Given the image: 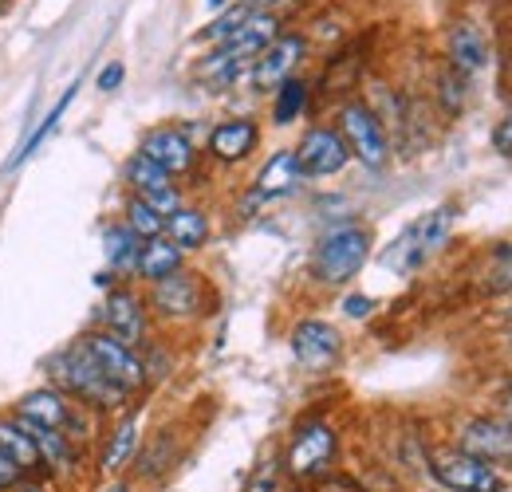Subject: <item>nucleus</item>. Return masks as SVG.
Segmentation results:
<instances>
[{"mask_svg":"<svg viewBox=\"0 0 512 492\" xmlns=\"http://www.w3.org/2000/svg\"><path fill=\"white\" fill-rule=\"evenodd\" d=\"M44 374L52 386H60L71 402L87 406L99 418H115L127 406H134V394H127L123 386H115L103 370L91 363V355L79 343H67L60 351H52L44 359Z\"/></svg>","mask_w":512,"mask_h":492,"instance_id":"1","label":"nucleus"},{"mask_svg":"<svg viewBox=\"0 0 512 492\" xmlns=\"http://www.w3.org/2000/svg\"><path fill=\"white\" fill-rule=\"evenodd\" d=\"M371 252H375V233L367 225H359V221L331 225L308 256V276L320 288H343L367 268Z\"/></svg>","mask_w":512,"mask_h":492,"instance_id":"2","label":"nucleus"},{"mask_svg":"<svg viewBox=\"0 0 512 492\" xmlns=\"http://www.w3.org/2000/svg\"><path fill=\"white\" fill-rule=\"evenodd\" d=\"M12 414L36 430H60L64 437H71L79 449H87L95 437H99V414H91L87 406L71 402L60 386L44 382V386H32L24 390L16 402H12Z\"/></svg>","mask_w":512,"mask_h":492,"instance_id":"3","label":"nucleus"},{"mask_svg":"<svg viewBox=\"0 0 512 492\" xmlns=\"http://www.w3.org/2000/svg\"><path fill=\"white\" fill-rule=\"evenodd\" d=\"M457 229V205H438L426 209L422 217H414L390 245L379 252V264L394 276H414L418 268H426L442 248L449 245Z\"/></svg>","mask_w":512,"mask_h":492,"instance_id":"4","label":"nucleus"},{"mask_svg":"<svg viewBox=\"0 0 512 492\" xmlns=\"http://www.w3.org/2000/svg\"><path fill=\"white\" fill-rule=\"evenodd\" d=\"M335 461H339V430L327 418H304L288 437L280 469L292 485L304 489V485L327 481L335 473Z\"/></svg>","mask_w":512,"mask_h":492,"instance_id":"5","label":"nucleus"},{"mask_svg":"<svg viewBox=\"0 0 512 492\" xmlns=\"http://www.w3.org/2000/svg\"><path fill=\"white\" fill-rule=\"evenodd\" d=\"M335 130L343 134L351 158L363 162L367 170H383L386 162H390V154H394L383 119L375 115V107H371L367 99H347V103H339V111H335Z\"/></svg>","mask_w":512,"mask_h":492,"instance_id":"6","label":"nucleus"},{"mask_svg":"<svg viewBox=\"0 0 512 492\" xmlns=\"http://www.w3.org/2000/svg\"><path fill=\"white\" fill-rule=\"evenodd\" d=\"M426 473L438 489L446 492H509V473L481 461V457H469L461 449H434L426 457Z\"/></svg>","mask_w":512,"mask_h":492,"instance_id":"7","label":"nucleus"},{"mask_svg":"<svg viewBox=\"0 0 512 492\" xmlns=\"http://www.w3.org/2000/svg\"><path fill=\"white\" fill-rule=\"evenodd\" d=\"M205 304H209V288L193 268H182L158 284H146V308L162 323H193L205 315Z\"/></svg>","mask_w":512,"mask_h":492,"instance_id":"8","label":"nucleus"},{"mask_svg":"<svg viewBox=\"0 0 512 492\" xmlns=\"http://www.w3.org/2000/svg\"><path fill=\"white\" fill-rule=\"evenodd\" d=\"M87 355H91V363L103 370L115 386H123L127 394H142L146 386H150V378H146V363H142V351H134L127 343H119L115 335H107L103 327H91V331H83L79 339H75Z\"/></svg>","mask_w":512,"mask_h":492,"instance_id":"9","label":"nucleus"},{"mask_svg":"<svg viewBox=\"0 0 512 492\" xmlns=\"http://www.w3.org/2000/svg\"><path fill=\"white\" fill-rule=\"evenodd\" d=\"M288 347H292V359L312 374H327L343 363V331L331 323V319H320V315H308V319H296L292 331H288Z\"/></svg>","mask_w":512,"mask_h":492,"instance_id":"10","label":"nucleus"},{"mask_svg":"<svg viewBox=\"0 0 512 492\" xmlns=\"http://www.w3.org/2000/svg\"><path fill=\"white\" fill-rule=\"evenodd\" d=\"M103 331L115 335L119 343H127L134 351H142L150 343V308H146V296L134 292L130 284H115L107 296H103Z\"/></svg>","mask_w":512,"mask_h":492,"instance_id":"11","label":"nucleus"},{"mask_svg":"<svg viewBox=\"0 0 512 492\" xmlns=\"http://www.w3.org/2000/svg\"><path fill=\"white\" fill-rule=\"evenodd\" d=\"M453 449L481 457L489 465H512V426L497 414H469L453 426Z\"/></svg>","mask_w":512,"mask_h":492,"instance_id":"12","label":"nucleus"},{"mask_svg":"<svg viewBox=\"0 0 512 492\" xmlns=\"http://www.w3.org/2000/svg\"><path fill=\"white\" fill-rule=\"evenodd\" d=\"M142 445V406L134 402L123 414L111 418V426L99 437V453H95V473L99 477H127L134 465V453Z\"/></svg>","mask_w":512,"mask_h":492,"instance_id":"13","label":"nucleus"},{"mask_svg":"<svg viewBox=\"0 0 512 492\" xmlns=\"http://www.w3.org/2000/svg\"><path fill=\"white\" fill-rule=\"evenodd\" d=\"M296 162H300V174L304 178H335L347 170L351 162V150L343 142V134L335 130V123H316L300 134V142L292 146Z\"/></svg>","mask_w":512,"mask_h":492,"instance_id":"14","label":"nucleus"},{"mask_svg":"<svg viewBox=\"0 0 512 492\" xmlns=\"http://www.w3.org/2000/svg\"><path fill=\"white\" fill-rule=\"evenodd\" d=\"M308 60V36L304 32H280L253 60L249 83L256 91H276L284 79L300 75V63Z\"/></svg>","mask_w":512,"mask_h":492,"instance_id":"15","label":"nucleus"},{"mask_svg":"<svg viewBox=\"0 0 512 492\" xmlns=\"http://www.w3.org/2000/svg\"><path fill=\"white\" fill-rule=\"evenodd\" d=\"M138 154H146L154 166H162L174 182L197 170V146H193L190 130H182V126H174V123L150 126V130L138 138Z\"/></svg>","mask_w":512,"mask_h":492,"instance_id":"16","label":"nucleus"},{"mask_svg":"<svg viewBox=\"0 0 512 492\" xmlns=\"http://www.w3.org/2000/svg\"><path fill=\"white\" fill-rule=\"evenodd\" d=\"M178 461H182V437L174 426H158L150 437H142V445L134 453V465H130V481L158 485L174 473Z\"/></svg>","mask_w":512,"mask_h":492,"instance_id":"17","label":"nucleus"},{"mask_svg":"<svg viewBox=\"0 0 512 492\" xmlns=\"http://www.w3.org/2000/svg\"><path fill=\"white\" fill-rule=\"evenodd\" d=\"M28 426V422H24ZM32 437H36V449H40V465H44V477L56 485V489H67V485H75L79 477H83V449L64 437L60 430H36V426H28Z\"/></svg>","mask_w":512,"mask_h":492,"instance_id":"18","label":"nucleus"},{"mask_svg":"<svg viewBox=\"0 0 512 492\" xmlns=\"http://www.w3.org/2000/svg\"><path fill=\"white\" fill-rule=\"evenodd\" d=\"M256 146H260V123L249 115L221 119L205 138V154L221 166H241L249 154H256Z\"/></svg>","mask_w":512,"mask_h":492,"instance_id":"19","label":"nucleus"},{"mask_svg":"<svg viewBox=\"0 0 512 492\" xmlns=\"http://www.w3.org/2000/svg\"><path fill=\"white\" fill-rule=\"evenodd\" d=\"M493 60V52H489V40H485V32L477 28V24H469V20H457L453 28L446 32V63L449 67H457L461 75H477V71H485Z\"/></svg>","mask_w":512,"mask_h":492,"instance_id":"20","label":"nucleus"},{"mask_svg":"<svg viewBox=\"0 0 512 492\" xmlns=\"http://www.w3.org/2000/svg\"><path fill=\"white\" fill-rule=\"evenodd\" d=\"M0 457H4V461H12L24 477H44L36 437H32V430H28L12 410H4V414H0Z\"/></svg>","mask_w":512,"mask_h":492,"instance_id":"21","label":"nucleus"},{"mask_svg":"<svg viewBox=\"0 0 512 492\" xmlns=\"http://www.w3.org/2000/svg\"><path fill=\"white\" fill-rule=\"evenodd\" d=\"M162 237L174 241V245L190 256V252H201V248L213 241V221H209V213H205L201 205H190V201H186L178 213L166 217Z\"/></svg>","mask_w":512,"mask_h":492,"instance_id":"22","label":"nucleus"},{"mask_svg":"<svg viewBox=\"0 0 512 492\" xmlns=\"http://www.w3.org/2000/svg\"><path fill=\"white\" fill-rule=\"evenodd\" d=\"M300 182H304V174H300L296 154H292V150H276V154H268V162L256 170L253 193L264 197V201H276V197H288Z\"/></svg>","mask_w":512,"mask_h":492,"instance_id":"23","label":"nucleus"},{"mask_svg":"<svg viewBox=\"0 0 512 492\" xmlns=\"http://www.w3.org/2000/svg\"><path fill=\"white\" fill-rule=\"evenodd\" d=\"M249 71H253V60H245V56H237L229 48H213L197 63V79L205 87H213V91H229V87L249 83Z\"/></svg>","mask_w":512,"mask_h":492,"instance_id":"24","label":"nucleus"},{"mask_svg":"<svg viewBox=\"0 0 512 492\" xmlns=\"http://www.w3.org/2000/svg\"><path fill=\"white\" fill-rule=\"evenodd\" d=\"M182 268H186V252H182V248L174 245V241H166V237H150V241H142L134 280L158 284V280H166V276H174V272H182Z\"/></svg>","mask_w":512,"mask_h":492,"instance_id":"25","label":"nucleus"},{"mask_svg":"<svg viewBox=\"0 0 512 492\" xmlns=\"http://www.w3.org/2000/svg\"><path fill=\"white\" fill-rule=\"evenodd\" d=\"M138 252H142V237H134L123 221H115V225L103 229V256H107V268L119 280H134Z\"/></svg>","mask_w":512,"mask_h":492,"instance_id":"26","label":"nucleus"},{"mask_svg":"<svg viewBox=\"0 0 512 492\" xmlns=\"http://www.w3.org/2000/svg\"><path fill=\"white\" fill-rule=\"evenodd\" d=\"M477 284L485 296H512V241H493L477 264Z\"/></svg>","mask_w":512,"mask_h":492,"instance_id":"27","label":"nucleus"},{"mask_svg":"<svg viewBox=\"0 0 512 492\" xmlns=\"http://www.w3.org/2000/svg\"><path fill=\"white\" fill-rule=\"evenodd\" d=\"M308 107H312V79H304V75H292L272 91V123L276 126L300 123L308 115Z\"/></svg>","mask_w":512,"mask_h":492,"instance_id":"28","label":"nucleus"},{"mask_svg":"<svg viewBox=\"0 0 512 492\" xmlns=\"http://www.w3.org/2000/svg\"><path fill=\"white\" fill-rule=\"evenodd\" d=\"M75 91H79V79H75V83H67V91H64V95H60V99H56V107H52V111H48V115H44L40 123H36V126H32V130H28V138H24V146H20V150H16L12 158H8V166H24V162H28V158H32V154H36V150H40V146L48 142V134H52V130L60 126V119H64V111H67V107H71V99H75Z\"/></svg>","mask_w":512,"mask_h":492,"instance_id":"29","label":"nucleus"},{"mask_svg":"<svg viewBox=\"0 0 512 492\" xmlns=\"http://www.w3.org/2000/svg\"><path fill=\"white\" fill-rule=\"evenodd\" d=\"M123 185H127L134 197H154L158 189H166V185H174V178L162 170V166H154L146 154H130L127 162H123Z\"/></svg>","mask_w":512,"mask_h":492,"instance_id":"30","label":"nucleus"},{"mask_svg":"<svg viewBox=\"0 0 512 492\" xmlns=\"http://www.w3.org/2000/svg\"><path fill=\"white\" fill-rule=\"evenodd\" d=\"M469 75H461L457 67H442V75L434 79V95H438V107L446 111L449 119H457L461 115V107H465V99H469Z\"/></svg>","mask_w":512,"mask_h":492,"instance_id":"31","label":"nucleus"},{"mask_svg":"<svg viewBox=\"0 0 512 492\" xmlns=\"http://www.w3.org/2000/svg\"><path fill=\"white\" fill-rule=\"evenodd\" d=\"M123 225H127L134 237H142V241H150V237H162V229H166V217H158L142 197H134L127 193V201H123Z\"/></svg>","mask_w":512,"mask_h":492,"instance_id":"32","label":"nucleus"},{"mask_svg":"<svg viewBox=\"0 0 512 492\" xmlns=\"http://www.w3.org/2000/svg\"><path fill=\"white\" fill-rule=\"evenodd\" d=\"M284 469H280V461H260L253 473H249V481H245V492H284Z\"/></svg>","mask_w":512,"mask_h":492,"instance_id":"33","label":"nucleus"},{"mask_svg":"<svg viewBox=\"0 0 512 492\" xmlns=\"http://www.w3.org/2000/svg\"><path fill=\"white\" fill-rule=\"evenodd\" d=\"M339 308H343V315H347V319H371L379 304H375V296H367V292H347Z\"/></svg>","mask_w":512,"mask_h":492,"instance_id":"34","label":"nucleus"},{"mask_svg":"<svg viewBox=\"0 0 512 492\" xmlns=\"http://www.w3.org/2000/svg\"><path fill=\"white\" fill-rule=\"evenodd\" d=\"M123 79H127V67H123V60H111L103 71H99L95 87H99L103 95H111V91H119V87H123Z\"/></svg>","mask_w":512,"mask_h":492,"instance_id":"35","label":"nucleus"},{"mask_svg":"<svg viewBox=\"0 0 512 492\" xmlns=\"http://www.w3.org/2000/svg\"><path fill=\"white\" fill-rule=\"evenodd\" d=\"M493 150H497L501 158H512V111L493 126Z\"/></svg>","mask_w":512,"mask_h":492,"instance_id":"36","label":"nucleus"},{"mask_svg":"<svg viewBox=\"0 0 512 492\" xmlns=\"http://www.w3.org/2000/svg\"><path fill=\"white\" fill-rule=\"evenodd\" d=\"M4 492H60L48 477H20L12 489H4Z\"/></svg>","mask_w":512,"mask_h":492,"instance_id":"37","label":"nucleus"},{"mask_svg":"<svg viewBox=\"0 0 512 492\" xmlns=\"http://www.w3.org/2000/svg\"><path fill=\"white\" fill-rule=\"evenodd\" d=\"M241 4H249V8H256V12H272V16L296 8V0H241Z\"/></svg>","mask_w":512,"mask_h":492,"instance_id":"38","label":"nucleus"},{"mask_svg":"<svg viewBox=\"0 0 512 492\" xmlns=\"http://www.w3.org/2000/svg\"><path fill=\"white\" fill-rule=\"evenodd\" d=\"M91 492H134V481L130 477H99V485Z\"/></svg>","mask_w":512,"mask_h":492,"instance_id":"39","label":"nucleus"},{"mask_svg":"<svg viewBox=\"0 0 512 492\" xmlns=\"http://www.w3.org/2000/svg\"><path fill=\"white\" fill-rule=\"evenodd\" d=\"M20 477H24V473H20V469H16L12 461H4V457H0V492L12 489V485H16Z\"/></svg>","mask_w":512,"mask_h":492,"instance_id":"40","label":"nucleus"},{"mask_svg":"<svg viewBox=\"0 0 512 492\" xmlns=\"http://www.w3.org/2000/svg\"><path fill=\"white\" fill-rule=\"evenodd\" d=\"M497 418H505V422L512 426V402H501V414H497Z\"/></svg>","mask_w":512,"mask_h":492,"instance_id":"41","label":"nucleus"},{"mask_svg":"<svg viewBox=\"0 0 512 492\" xmlns=\"http://www.w3.org/2000/svg\"><path fill=\"white\" fill-rule=\"evenodd\" d=\"M501 402H512V378H505V386H501Z\"/></svg>","mask_w":512,"mask_h":492,"instance_id":"42","label":"nucleus"},{"mask_svg":"<svg viewBox=\"0 0 512 492\" xmlns=\"http://www.w3.org/2000/svg\"><path fill=\"white\" fill-rule=\"evenodd\" d=\"M205 4H209V8H225L229 0H205Z\"/></svg>","mask_w":512,"mask_h":492,"instance_id":"43","label":"nucleus"},{"mask_svg":"<svg viewBox=\"0 0 512 492\" xmlns=\"http://www.w3.org/2000/svg\"><path fill=\"white\" fill-rule=\"evenodd\" d=\"M284 492H304V489H300V485H296V489H284Z\"/></svg>","mask_w":512,"mask_h":492,"instance_id":"44","label":"nucleus"},{"mask_svg":"<svg viewBox=\"0 0 512 492\" xmlns=\"http://www.w3.org/2000/svg\"><path fill=\"white\" fill-rule=\"evenodd\" d=\"M4 4H8V0H0V8H4Z\"/></svg>","mask_w":512,"mask_h":492,"instance_id":"45","label":"nucleus"},{"mask_svg":"<svg viewBox=\"0 0 512 492\" xmlns=\"http://www.w3.org/2000/svg\"><path fill=\"white\" fill-rule=\"evenodd\" d=\"M509 315H512V311H509Z\"/></svg>","mask_w":512,"mask_h":492,"instance_id":"46","label":"nucleus"}]
</instances>
